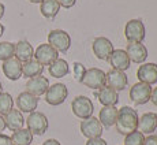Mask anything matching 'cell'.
Masks as SVG:
<instances>
[{"label":"cell","mask_w":157,"mask_h":145,"mask_svg":"<svg viewBox=\"0 0 157 145\" xmlns=\"http://www.w3.org/2000/svg\"><path fill=\"white\" fill-rule=\"evenodd\" d=\"M138 112L131 107H122L117 110L116 118V131L123 135H127L130 133L138 130Z\"/></svg>","instance_id":"cell-1"},{"label":"cell","mask_w":157,"mask_h":145,"mask_svg":"<svg viewBox=\"0 0 157 145\" xmlns=\"http://www.w3.org/2000/svg\"><path fill=\"white\" fill-rule=\"evenodd\" d=\"M82 84L86 88H90L93 90H100L101 88L107 85V74L101 69L92 67L87 69L85 72V77L82 80Z\"/></svg>","instance_id":"cell-2"},{"label":"cell","mask_w":157,"mask_h":145,"mask_svg":"<svg viewBox=\"0 0 157 145\" xmlns=\"http://www.w3.org/2000/svg\"><path fill=\"white\" fill-rule=\"evenodd\" d=\"M71 108L74 115L82 120L89 119L94 112V105H93L92 100L86 96H77L71 103Z\"/></svg>","instance_id":"cell-3"},{"label":"cell","mask_w":157,"mask_h":145,"mask_svg":"<svg viewBox=\"0 0 157 145\" xmlns=\"http://www.w3.org/2000/svg\"><path fill=\"white\" fill-rule=\"evenodd\" d=\"M48 44L52 45L57 52H67L71 47V37L67 32L60 29L51 30L48 34Z\"/></svg>","instance_id":"cell-4"},{"label":"cell","mask_w":157,"mask_h":145,"mask_svg":"<svg viewBox=\"0 0 157 145\" xmlns=\"http://www.w3.org/2000/svg\"><path fill=\"white\" fill-rule=\"evenodd\" d=\"M145 36H146V30L141 19H131L126 23L124 37L127 38L128 43H142Z\"/></svg>","instance_id":"cell-5"},{"label":"cell","mask_w":157,"mask_h":145,"mask_svg":"<svg viewBox=\"0 0 157 145\" xmlns=\"http://www.w3.org/2000/svg\"><path fill=\"white\" fill-rule=\"evenodd\" d=\"M68 96V89L64 84H53L48 88L47 93H45V101L49 105H60L66 101Z\"/></svg>","instance_id":"cell-6"},{"label":"cell","mask_w":157,"mask_h":145,"mask_svg":"<svg viewBox=\"0 0 157 145\" xmlns=\"http://www.w3.org/2000/svg\"><path fill=\"white\" fill-rule=\"evenodd\" d=\"M26 125L28 129L32 131V134L36 135H43L48 130V118L43 112H34L29 114L28 119H26Z\"/></svg>","instance_id":"cell-7"},{"label":"cell","mask_w":157,"mask_h":145,"mask_svg":"<svg viewBox=\"0 0 157 145\" xmlns=\"http://www.w3.org/2000/svg\"><path fill=\"white\" fill-rule=\"evenodd\" d=\"M34 59L43 66H51L59 59V52L49 44H40L34 51Z\"/></svg>","instance_id":"cell-8"},{"label":"cell","mask_w":157,"mask_h":145,"mask_svg":"<svg viewBox=\"0 0 157 145\" xmlns=\"http://www.w3.org/2000/svg\"><path fill=\"white\" fill-rule=\"evenodd\" d=\"M152 85H147L144 82H137L130 89V100L134 101L137 105L146 104L152 96Z\"/></svg>","instance_id":"cell-9"},{"label":"cell","mask_w":157,"mask_h":145,"mask_svg":"<svg viewBox=\"0 0 157 145\" xmlns=\"http://www.w3.org/2000/svg\"><path fill=\"white\" fill-rule=\"evenodd\" d=\"M92 49L97 59L108 60L111 58V55H112V52L115 51V48H113V44L111 43V40H108L107 37H97L93 41Z\"/></svg>","instance_id":"cell-10"},{"label":"cell","mask_w":157,"mask_h":145,"mask_svg":"<svg viewBox=\"0 0 157 145\" xmlns=\"http://www.w3.org/2000/svg\"><path fill=\"white\" fill-rule=\"evenodd\" d=\"M79 129H81L82 135H83V137H86L87 140H89V138H98V137H101L102 130H104L101 122L97 119V118H94V116H90L89 119H83L82 122H81Z\"/></svg>","instance_id":"cell-11"},{"label":"cell","mask_w":157,"mask_h":145,"mask_svg":"<svg viewBox=\"0 0 157 145\" xmlns=\"http://www.w3.org/2000/svg\"><path fill=\"white\" fill-rule=\"evenodd\" d=\"M17 107L21 112H28L32 114L37 110V105H38V97L29 92H22L18 95L17 100Z\"/></svg>","instance_id":"cell-12"},{"label":"cell","mask_w":157,"mask_h":145,"mask_svg":"<svg viewBox=\"0 0 157 145\" xmlns=\"http://www.w3.org/2000/svg\"><path fill=\"white\" fill-rule=\"evenodd\" d=\"M3 74L11 81H18L22 77V62L19 59H17L15 56L7 59L3 62L2 66Z\"/></svg>","instance_id":"cell-13"},{"label":"cell","mask_w":157,"mask_h":145,"mask_svg":"<svg viewBox=\"0 0 157 145\" xmlns=\"http://www.w3.org/2000/svg\"><path fill=\"white\" fill-rule=\"evenodd\" d=\"M137 77L140 82L155 85L157 84V65L156 63H144L138 67Z\"/></svg>","instance_id":"cell-14"},{"label":"cell","mask_w":157,"mask_h":145,"mask_svg":"<svg viewBox=\"0 0 157 145\" xmlns=\"http://www.w3.org/2000/svg\"><path fill=\"white\" fill-rule=\"evenodd\" d=\"M128 85V80L127 75L124 74V71L120 70H109L107 72V86L112 88L116 92H120V90H124Z\"/></svg>","instance_id":"cell-15"},{"label":"cell","mask_w":157,"mask_h":145,"mask_svg":"<svg viewBox=\"0 0 157 145\" xmlns=\"http://www.w3.org/2000/svg\"><path fill=\"white\" fill-rule=\"evenodd\" d=\"M49 88V81H48L47 77H43V75H38V77L30 78L26 82V92L32 93L34 96H41L45 95Z\"/></svg>","instance_id":"cell-16"},{"label":"cell","mask_w":157,"mask_h":145,"mask_svg":"<svg viewBox=\"0 0 157 145\" xmlns=\"http://www.w3.org/2000/svg\"><path fill=\"white\" fill-rule=\"evenodd\" d=\"M108 60H109L111 66H112V69H115V70L126 71L131 66V62H130L127 52L124 49H115Z\"/></svg>","instance_id":"cell-17"},{"label":"cell","mask_w":157,"mask_h":145,"mask_svg":"<svg viewBox=\"0 0 157 145\" xmlns=\"http://www.w3.org/2000/svg\"><path fill=\"white\" fill-rule=\"evenodd\" d=\"M127 56L130 62L134 63H144L147 59V49L144 44L141 43H130L127 45Z\"/></svg>","instance_id":"cell-18"},{"label":"cell","mask_w":157,"mask_h":145,"mask_svg":"<svg viewBox=\"0 0 157 145\" xmlns=\"http://www.w3.org/2000/svg\"><path fill=\"white\" fill-rule=\"evenodd\" d=\"M96 97L98 99V101H100L104 107H108V105H116L117 103H119V93H117L115 89H112V88L107 86V85L96 92Z\"/></svg>","instance_id":"cell-19"},{"label":"cell","mask_w":157,"mask_h":145,"mask_svg":"<svg viewBox=\"0 0 157 145\" xmlns=\"http://www.w3.org/2000/svg\"><path fill=\"white\" fill-rule=\"evenodd\" d=\"M138 129L142 134H152L157 129V114L146 112L138 120Z\"/></svg>","instance_id":"cell-20"},{"label":"cell","mask_w":157,"mask_h":145,"mask_svg":"<svg viewBox=\"0 0 157 145\" xmlns=\"http://www.w3.org/2000/svg\"><path fill=\"white\" fill-rule=\"evenodd\" d=\"M4 122H6V127L15 131L19 130V129H23L25 118H23L22 112L19 110H11L10 112H7L4 115Z\"/></svg>","instance_id":"cell-21"},{"label":"cell","mask_w":157,"mask_h":145,"mask_svg":"<svg viewBox=\"0 0 157 145\" xmlns=\"http://www.w3.org/2000/svg\"><path fill=\"white\" fill-rule=\"evenodd\" d=\"M15 58L19 59L22 63L28 62V60L33 59L34 56V49H33L32 44L26 40H21L15 44Z\"/></svg>","instance_id":"cell-22"},{"label":"cell","mask_w":157,"mask_h":145,"mask_svg":"<svg viewBox=\"0 0 157 145\" xmlns=\"http://www.w3.org/2000/svg\"><path fill=\"white\" fill-rule=\"evenodd\" d=\"M117 118V108L116 105H108V107H102L100 110V115L98 120L101 122L102 127H111L115 126Z\"/></svg>","instance_id":"cell-23"},{"label":"cell","mask_w":157,"mask_h":145,"mask_svg":"<svg viewBox=\"0 0 157 145\" xmlns=\"http://www.w3.org/2000/svg\"><path fill=\"white\" fill-rule=\"evenodd\" d=\"M43 71H44V66L41 63H38L36 59H30L28 62L22 63V75L26 77L28 80L43 75Z\"/></svg>","instance_id":"cell-24"},{"label":"cell","mask_w":157,"mask_h":145,"mask_svg":"<svg viewBox=\"0 0 157 145\" xmlns=\"http://www.w3.org/2000/svg\"><path fill=\"white\" fill-rule=\"evenodd\" d=\"M48 71H49L51 77L62 78V77H66V75L70 72V66H68V63L66 62L64 59H60L59 58V59L55 60V62L49 66Z\"/></svg>","instance_id":"cell-25"},{"label":"cell","mask_w":157,"mask_h":145,"mask_svg":"<svg viewBox=\"0 0 157 145\" xmlns=\"http://www.w3.org/2000/svg\"><path fill=\"white\" fill-rule=\"evenodd\" d=\"M40 11L47 19H53L60 11V4L57 0H44L40 6Z\"/></svg>","instance_id":"cell-26"},{"label":"cell","mask_w":157,"mask_h":145,"mask_svg":"<svg viewBox=\"0 0 157 145\" xmlns=\"http://www.w3.org/2000/svg\"><path fill=\"white\" fill-rule=\"evenodd\" d=\"M11 140H13L14 145H32L33 134L29 129H19L13 133Z\"/></svg>","instance_id":"cell-27"},{"label":"cell","mask_w":157,"mask_h":145,"mask_svg":"<svg viewBox=\"0 0 157 145\" xmlns=\"http://www.w3.org/2000/svg\"><path fill=\"white\" fill-rule=\"evenodd\" d=\"M14 107V99L10 93L2 92L0 93V115L4 116L7 112H10Z\"/></svg>","instance_id":"cell-28"},{"label":"cell","mask_w":157,"mask_h":145,"mask_svg":"<svg viewBox=\"0 0 157 145\" xmlns=\"http://www.w3.org/2000/svg\"><path fill=\"white\" fill-rule=\"evenodd\" d=\"M15 55V44L10 43V41H3L0 43V60H4L13 58Z\"/></svg>","instance_id":"cell-29"},{"label":"cell","mask_w":157,"mask_h":145,"mask_svg":"<svg viewBox=\"0 0 157 145\" xmlns=\"http://www.w3.org/2000/svg\"><path fill=\"white\" fill-rule=\"evenodd\" d=\"M145 134H142L140 130H135L130 133L124 137V145H144Z\"/></svg>","instance_id":"cell-30"},{"label":"cell","mask_w":157,"mask_h":145,"mask_svg":"<svg viewBox=\"0 0 157 145\" xmlns=\"http://www.w3.org/2000/svg\"><path fill=\"white\" fill-rule=\"evenodd\" d=\"M72 72H74L75 81L82 84V80H83V77H85V72H86L85 66H83L82 63H79V62H75L74 65H72Z\"/></svg>","instance_id":"cell-31"},{"label":"cell","mask_w":157,"mask_h":145,"mask_svg":"<svg viewBox=\"0 0 157 145\" xmlns=\"http://www.w3.org/2000/svg\"><path fill=\"white\" fill-rule=\"evenodd\" d=\"M86 145H107V141L102 140L101 137L98 138H89L86 141Z\"/></svg>","instance_id":"cell-32"},{"label":"cell","mask_w":157,"mask_h":145,"mask_svg":"<svg viewBox=\"0 0 157 145\" xmlns=\"http://www.w3.org/2000/svg\"><path fill=\"white\" fill-rule=\"evenodd\" d=\"M144 145H157V135L156 134H149L147 137H145Z\"/></svg>","instance_id":"cell-33"},{"label":"cell","mask_w":157,"mask_h":145,"mask_svg":"<svg viewBox=\"0 0 157 145\" xmlns=\"http://www.w3.org/2000/svg\"><path fill=\"white\" fill-rule=\"evenodd\" d=\"M57 3L60 4V7H64V8H71L72 6H75L77 0H57Z\"/></svg>","instance_id":"cell-34"},{"label":"cell","mask_w":157,"mask_h":145,"mask_svg":"<svg viewBox=\"0 0 157 145\" xmlns=\"http://www.w3.org/2000/svg\"><path fill=\"white\" fill-rule=\"evenodd\" d=\"M0 145H14V144H13V140H11L10 135L0 134Z\"/></svg>","instance_id":"cell-35"},{"label":"cell","mask_w":157,"mask_h":145,"mask_svg":"<svg viewBox=\"0 0 157 145\" xmlns=\"http://www.w3.org/2000/svg\"><path fill=\"white\" fill-rule=\"evenodd\" d=\"M150 101H152L155 105H157V88L152 89V96H150Z\"/></svg>","instance_id":"cell-36"},{"label":"cell","mask_w":157,"mask_h":145,"mask_svg":"<svg viewBox=\"0 0 157 145\" xmlns=\"http://www.w3.org/2000/svg\"><path fill=\"white\" fill-rule=\"evenodd\" d=\"M43 145H62V144H60L57 140H55V138H49V140H47Z\"/></svg>","instance_id":"cell-37"},{"label":"cell","mask_w":157,"mask_h":145,"mask_svg":"<svg viewBox=\"0 0 157 145\" xmlns=\"http://www.w3.org/2000/svg\"><path fill=\"white\" fill-rule=\"evenodd\" d=\"M6 129V122H4V118H3L2 115H0V133L4 131Z\"/></svg>","instance_id":"cell-38"},{"label":"cell","mask_w":157,"mask_h":145,"mask_svg":"<svg viewBox=\"0 0 157 145\" xmlns=\"http://www.w3.org/2000/svg\"><path fill=\"white\" fill-rule=\"evenodd\" d=\"M4 11H6V7L3 3H0V19L3 18V15H4Z\"/></svg>","instance_id":"cell-39"},{"label":"cell","mask_w":157,"mask_h":145,"mask_svg":"<svg viewBox=\"0 0 157 145\" xmlns=\"http://www.w3.org/2000/svg\"><path fill=\"white\" fill-rule=\"evenodd\" d=\"M4 30H6V28L3 26V23H0V37H2V36L4 34Z\"/></svg>","instance_id":"cell-40"},{"label":"cell","mask_w":157,"mask_h":145,"mask_svg":"<svg viewBox=\"0 0 157 145\" xmlns=\"http://www.w3.org/2000/svg\"><path fill=\"white\" fill-rule=\"evenodd\" d=\"M29 2H30V3H34V4H37V3H40V4H41L44 0H29Z\"/></svg>","instance_id":"cell-41"},{"label":"cell","mask_w":157,"mask_h":145,"mask_svg":"<svg viewBox=\"0 0 157 145\" xmlns=\"http://www.w3.org/2000/svg\"><path fill=\"white\" fill-rule=\"evenodd\" d=\"M3 92V85H2V82H0V93Z\"/></svg>","instance_id":"cell-42"}]
</instances>
